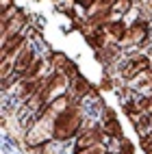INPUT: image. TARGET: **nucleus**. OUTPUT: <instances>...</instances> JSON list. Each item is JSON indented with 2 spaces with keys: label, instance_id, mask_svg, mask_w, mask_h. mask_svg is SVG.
<instances>
[{
  "label": "nucleus",
  "instance_id": "nucleus-16",
  "mask_svg": "<svg viewBox=\"0 0 152 154\" xmlns=\"http://www.w3.org/2000/svg\"><path fill=\"white\" fill-rule=\"evenodd\" d=\"M148 117H150V126H152V113H148Z\"/></svg>",
  "mask_w": 152,
  "mask_h": 154
},
{
  "label": "nucleus",
  "instance_id": "nucleus-2",
  "mask_svg": "<svg viewBox=\"0 0 152 154\" xmlns=\"http://www.w3.org/2000/svg\"><path fill=\"white\" fill-rule=\"evenodd\" d=\"M148 37H150V24H148V20L139 17L128 26V30H126L124 39L119 42V46H141Z\"/></svg>",
  "mask_w": 152,
  "mask_h": 154
},
{
  "label": "nucleus",
  "instance_id": "nucleus-15",
  "mask_svg": "<svg viewBox=\"0 0 152 154\" xmlns=\"http://www.w3.org/2000/svg\"><path fill=\"white\" fill-rule=\"evenodd\" d=\"M74 2H78L83 9H91V7H94V5L98 2V0H74Z\"/></svg>",
  "mask_w": 152,
  "mask_h": 154
},
{
  "label": "nucleus",
  "instance_id": "nucleus-18",
  "mask_svg": "<svg viewBox=\"0 0 152 154\" xmlns=\"http://www.w3.org/2000/svg\"><path fill=\"white\" fill-rule=\"evenodd\" d=\"M150 35H152V28H150Z\"/></svg>",
  "mask_w": 152,
  "mask_h": 154
},
{
  "label": "nucleus",
  "instance_id": "nucleus-11",
  "mask_svg": "<svg viewBox=\"0 0 152 154\" xmlns=\"http://www.w3.org/2000/svg\"><path fill=\"white\" fill-rule=\"evenodd\" d=\"M130 9H133V0H113V5H111V11L117 15H126Z\"/></svg>",
  "mask_w": 152,
  "mask_h": 154
},
{
  "label": "nucleus",
  "instance_id": "nucleus-9",
  "mask_svg": "<svg viewBox=\"0 0 152 154\" xmlns=\"http://www.w3.org/2000/svg\"><path fill=\"white\" fill-rule=\"evenodd\" d=\"M70 89H72V96L74 98H78V100H83L85 96H89L91 94V85L87 83V80L83 78V76H76V78H72V85H70Z\"/></svg>",
  "mask_w": 152,
  "mask_h": 154
},
{
  "label": "nucleus",
  "instance_id": "nucleus-12",
  "mask_svg": "<svg viewBox=\"0 0 152 154\" xmlns=\"http://www.w3.org/2000/svg\"><path fill=\"white\" fill-rule=\"evenodd\" d=\"M42 69H44V61L37 57V59H35V63L26 69V74H24L22 78H37V76H42Z\"/></svg>",
  "mask_w": 152,
  "mask_h": 154
},
{
  "label": "nucleus",
  "instance_id": "nucleus-13",
  "mask_svg": "<svg viewBox=\"0 0 152 154\" xmlns=\"http://www.w3.org/2000/svg\"><path fill=\"white\" fill-rule=\"evenodd\" d=\"M109 152V146L102 141V143H96V146H89V148H83V150H76V154H107Z\"/></svg>",
  "mask_w": 152,
  "mask_h": 154
},
{
  "label": "nucleus",
  "instance_id": "nucleus-10",
  "mask_svg": "<svg viewBox=\"0 0 152 154\" xmlns=\"http://www.w3.org/2000/svg\"><path fill=\"white\" fill-rule=\"evenodd\" d=\"M104 132L109 137H115V139H124V132H122V126H119V122L115 119V117H109V119H104Z\"/></svg>",
  "mask_w": 152,
  "mask_h": 154
},
{
  "label": "nucleus",
  "instance_id": "nucleus-17",
  "mask_svg": "<svg viewBox=\"0 0 152 154\" xmlns=\"http://www.w3.org/2000/svg\"><path fill=\"white\" fill-rule=\"evenodd\" d=\"M107 154H111V152H107ZM115 154H119V152H115Z\"/></svg>",
  "mask_w": 152,
  "mask_h": 154
},
{
  "label": "nucleus",
  "instance_id": "nucleus-7",
  "mask_svg": "<svg viewBox=\"0 0 152 154\" xmlns=\"http://www.w3.org/2000/svg\"><path fill=\"white\" fill-rule=\"evenodd\" d=\"M26 46V37L20 33V35H15V37H11V39H7V42L2 44V52H0V61L2 59H7V57H15L20 50H22Z\"/></svg>",
  "mask_w": 152,
  "mask_h": 154
},
{
  "label": "nucleus",
  "instance_id": "nucleus-8",
  "mask_svg": "<svg viewBox=\"0 0 152 154\" xmlns=\"http://www.w3.org/2000/svg\"><path fill=\"white\" fill-rule=\"evenodd\" d=\"M128 30V24L124 22V20H109L107 26H104V33L109 35V39H113V42H122Z\"/></svg>",
  "mask_w": 152,
  "mask_h": 154
},
{
  "label": "nucleus",
  "instance_id": "nucleus-6",
  "mask_svg": "<svg viewBox=\"0 0 152 154\" xmlns=\"http://www.w3.org/2000/svg\"><path fill=\"white\" fill-rule=\"evenodd\" d=\"M24 26H26V13H24V11H17L7 24H0V30H2V39H0V42L5 44L7 39H11V37L20 35Z\"/></svg>",
  "mask_w": 152,
  "mask_h": 154
},
{
  "label": "nucleus",
  "instance_id": "nucleus-1",
  "mask_svg": "<svg viewBox=\"0 0 152 154\" xmlns=\"http://www.w3.org/2000/svg\"><path fill=\"white\" fill-rule=\"evenodd\" d=\"M80 128H83V111H80L78 104L72 102V104L54 119V124H52V139L65 143L70 139H74L80 132Z\"/></svg>",
  "mask_w": 152,
  "mask_h": 154
},
{
  "label": "nucleus",
  "instance_id": "nucleus-3",
  "mask_svg": "<svg viewBox=\"0 0 152 154\" xmlns=\"http://www.w3.org/2000/svg\"><path fill=\"white\" fill-rule=\"evenodd\" d=\"M104 128L100 126H87V128H80V132L76 135V150H83L89 146H96V143H102L104 141Z\"/></svg>",
  "mask_w": 152,
  "mask_h": 154
},
{
  "label": "nucleus",
  "instance_id": "nucleus-5",
  "mask_svg": "<svg viewBox=\"0 0 152 154\" xmlns=\"http://www.w3.org/2000/svg\"><path fill=\"white\" fill-rule=\"evenodd\" d=\"M35 59H37V52H35L30 46H24V48L15 54V61H13V74H15L17 78H22V76L26 74V69L35 63Z\"/></svg>",
  "mask_w": 152,
  "mask_h": 154
},
{
  "label": "nucleus",
  "instance_id": "nucleus-4",
  "mask_svg": "<svg viewBox=\"0 0 152 154\" xmlns=\"http://www.w3.org/2000/svg\"><path fill=\"white\" fill-rule=\"evenodd\" d=\"M42 85H44V76H37V78H17V89H15L17 100L20 102H28L39 91Z\"/></svg>",
  "mask_w": 152,
  "mask_h": 154
},
{
  "label": "nucleus",
  "instance_id": "nucleus-14",
  "mask_svg": "<svg viewBox=\"0 0 152 154\" xmlns=\"http://www.w3.org/2000/svg\"><path fill=\"white\" fill-rule=\"evenodd\" d=\"M0 65H2V72H0V76H2V78H7V76H11V74H13V63H9L7 59L0 61Z\"/></svg>",
  "mask_w": 152,
  "mask_h": 154
},
{
  "label": "nucleus",
  "instance_id": "nucleus-19",
  "mask_svg": "<svg viewBox=\"0 0 152 154\" xmlns=\"http://www.w3.org/2000/svg\"><path fill=\"white\" fill-rule=\"evenodd\" d=\"M150 137H152V132H150Z\"/></svg>",
  "mask_w": 152,
  "mask_h": 154
}]
</instances>
